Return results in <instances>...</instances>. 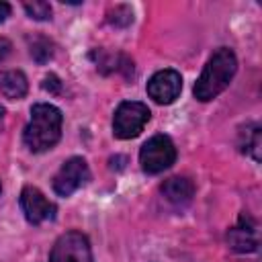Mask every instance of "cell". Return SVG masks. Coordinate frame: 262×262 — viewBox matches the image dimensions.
<instances>
[{
  "label": "cell",
  "instance_id": "obj_19",
  "mask_svg": "<svg viewBox=\"0 0 262 262\" xmlns=\"http://www.w3.org/2000/svg\"><path fill=\"white\" fill-rule=\"evenodd\" d=\"M2 113H4V108H2V106H0V117H2Z\"/></svg>",
  "mask_w": 262,
  "mask_h": 262
},
{
  "label": "cell",
  "instance_id": "obj_14",
  "mask_svg": "<svg viewBox=\"0 0 262 262\" xmlns=\"http://www.w3.org/2000/svg\"><path fill=\"white\" fill-rule=\"evenodd\" d=\"M106 20H108L113 27H127V25L133 23V12H131L129 6L119 4V6H115L113 10H108Z\"/></svg>",
  "mask_w": 262,
  "mask_h": 262
},
{
  "label": "cell",
  "instance_id": "obj_5",
  "mask_svg": "<svg viewBox=\"0 0 262 262\" xmlns=\"http://www.w3.org/2000/svg\"><path fill=\"white\" fill-rule=\"evenodd\" d=\"M49 262H94L88 237L80 231H68L57 237Z\"/></svg>",
  "mask_w": 262,
  "mask_h": 262
},
{
  "label": "cell",
  "instance_id": "obj_9",
  "mask_svg": "<svg viewBox=\"0 0 262 262\" xmlns=\"http://www.w3.org/2000/svg\"><path fill=\"white\" fill-rule=\"evenodd\" d=\"M227 242L235 252H254L258 248V231L256 223L244 213L235 227L229 229Z\"/></svg>",
  "mask_w": 262,
  "mask_h": 262
},
{
  "label": "cell",
  "instance_id": "obj_17",
  "mask_svg": "<svg viewBox=\"0 0 262 262\" xmlns=\"http://www.w3.org/2000/svg\"><path fill=\"white\" fill-rule=\"evenodd\" d=\"M10 49H12L10 41H8V39H4V37H0V61L10 53Z\"/></svg>",
  "mask_w": 262,
  "mask_h": 262
},
{
  "label": "cell",
  "instance_id": "obj_11",
  "mask_svg": "<svg viewBox=\"0 0 262 262\" xmlns=\"http://www.w3.org/2000/svg\"><path fill=\"white\" fill-rule=\"evenodd\" d=\"M29 90V82L27 76L20 70H4L0 72V92L10 98V100H18L27 94Z\"/></svg>",
  "mask_w": 262,
  "mask_h": 262
},
{
  "label": "cell",
  "instance_id": "obj_3",
  "mask_svg": "<svg viewBox=\"0 0 262 262\" xmlns=\"http://www.w3.org/2000/svg\"><path fill=\"white\" fill-rule=\"evenodd\" d=\"M176 160V147L168 135H154L149 137L141 151H139V164L143 172L147 174H160L168 170Z\"/></svg>",
  "mask_w": 262,
  "mask_h": 262
},
{
  "label": "cell",
  "instance_id": "obj_2",
  "mask_svg": "<svg viewBox=\"0 0 262 262\" xmlns=\"http://www.w3.org/2000/svg\"><path fill=\"white\" fill-rule=\"evenodd\" d=\"M61 111L47 102H37L31 108V121L25 127L23 139L31 151H47L61 137Z\"/></svg>",
  "mask_w": 262,
  "mask_h": 262
},
{
  "label": "cell",
  "instance_id": "obj_15",
  "mask_svg": "<svg viewBox=\"0 0 262 262\" xmlns=\"http://www.w3.org/2000/svg\"><path fill=\"white\" fill-rule=\"evenodd\" d=\"M25 10L35 20H47V18H51V6H49V2H43V0L25 2Z\"/></svg>",
  "mask_w": 262,
  "mask_h": 262
},
{
  "label": "cell",
  "instance_id": "obj_18",
  "mask_svg": "<svg viewBox=\"0 0 262 262\" xmlns=\"http://www.w3.org/2000/svg\"><path fill=\"white\" fill-rule=\"evenodd\" d=\"M8 16H10V4L0 2V23H4Z\"/></svg>",
  "mask_w": 262,
  "mask_h": 262
},
{
  "label": "cell",
  "instance_id": "obj_4",
  "mask_svg": "<svg viewBox=\"0 0 262 262\" xmlns=\"http://www.w3.org/2000/svg\"><path fill=\"white\" fill-rule=\"evenodd\" d=\"M149 115L151 113L143 102H135V100L121 102L113 117V133L119 139H131L141 133V129L149 121Z\"/></svg>",
  "mask_w": 262,
  "mask_h": 262
},
{
  "label": "cell",
  "instance_id": "obj_8",
  "mask_svg": "<svg viewBox=\"0 0 262 262\" xmlns=\"http://www.w3.org/2000/svg\"><path fill=\"white\" fill-rule=\"evenodd\" d=\"M182 78L176 70H160L147 82V94L158 104H170L180 96Z\"/></svg>",
  "mask_w": 262,
  "mask_h": 262
},
{
  "label": "cell",
  "instance_id": "obj_16",
  "mask_svg": "<svg viewBox=\"0 0 262 262\" xmlns=\"http://www.w3.org/2000/svg\"><path fill=\"white\" fill-rule=\"evenodd\" d=\"M43 88H45V90H49L51 94H59V92H61V82H59V78H57V76L49 74V76L45 78V82H43Z\"/></svg>",
  "mask_w": 262,
  "mask_h": 262
},
{
  "label": "cell",
  "instance_id": "obj_6",
  "mask_svg": "<svg viewBox=\"0 0 262 262\" xmlns=\"http://www.w3.org/2000/svg\"><path fill=\"white\" fill-rule=\"evenodd\" d=\"M88 180H90V170H88L86 160L74 156L68 162H63L57 174L53 176V190L59 196H70L74 190L84 186Z\"/></svg>",
  "mask_w": 262,
  "mask_h": 262
},
{
  "label": "cell",
  "instance_id": "obj_10",
  "mask_svg": "<svg viewBox=\"0 0 262 262\" xmlns=\"http://www.w3.org/2000/svg\"><path fill=\"white\" fill-rule=\"evenodd\" d=\"M164 199L176 207H184L190 203L192 194H194V184L188 178L182 176H172L168 180H164V184L160 186Z\"/></svg>",
  "mask_w": 262,
  "mask_h": 262
},
{
  "label": "cell",
  "instance_id": "obj_7",
  "mask_svg": "<svg viewBox=\"0 0 262 262\" xmlns=\"http://www.w3.org/2000/svg\"><path fill=\"white\" fill-rule=\"evenodd\" d=\"M20 209L29 223L41 225L45 221H51L55 217V205L37 188V186H25L20 192Z\"/></svg>",
  "mask_w": 262,
  "mask_h": 262
},
{
  "label": "cell",
  "instance_id": "obj_1",
  "mask_svg": "<svg viewBox=\"0 0 262 262\" xmlns=\"http://www.w3.org/2000/svg\"><path fill=\"white\" fill-rule=\"evenodd\" d=\"M235 70H237L235 53L227 47L217 49L209 57V61L205 63V68H203V72L194 84L196 100L207 102V100H213L215 96H219L229 86V82L233 80Z\"/></svg>",
  "mask_w": 262,
  "mask_h": 262
},
{
  "label": "cell",
  "instance_id": "obj_12",
  "mask_svg": "<svg viewBox=\"0 0 262 262\" xmlns=\"http://www.w3.org/2000/svg\"><path fill=\"white\" fill-rule=\"evenodd\" d=\"M260 145H262V141H260V125H256V123L246 125V129L239 133V147H242V151L250 154L258 162L260 160Z\"/></svg>",
  "mask_w": 262,
  "mask_h": 262
},
{
  "label": "cell",
  "instance_id": "obj_13",
  "mask_svg": "<svg viewBox=\"0 0 262 262\" xmlns=\"http://www.w3.org/2000/svg\"><path fill=\"white\" fill-rule=\"evenodd\" d=\"M31 55H33V59L37 63L49 61L53 57V43L49 39H45V37L33 39V43H31Z\"/></svg>",
  "mask_w": 262,
  "mask_h": 262
}]
</instances>
